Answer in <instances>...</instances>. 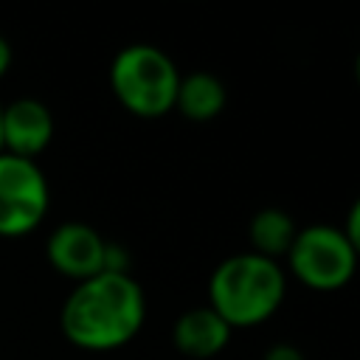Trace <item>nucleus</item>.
Instances as JSON below:
<instances>
[{"label":"nucleus","mask_w":360,"mask_h":360,"mask_svg":"<svg viewBox=\"0 0 360 360\" xmlns=\"http://www.w3.org/2000/svg\"><path fill=\"white\" fill-rule=\"evenodd\" d=\"M51 191L37 160L0 152V236H25L48 214Z\"/></svg>","instance_id":"nucleus-5"},{"label":"nucleus","mask_w":360,"mask_h":360,"mask_svg":"<svg viewBox=\"0 0 360 360\" xmlns=\"http://www.w3.org/2000/svg\"><path fill=\"white\" fill-rule=\"evenodd\" d=\"M146 321V298L129 273H98L79 281L62 304V335L84 352L127 346Z\"/></svg>","instance_id":"nucleus-1"},{"label":"nucleus","mask_w":360,"mask_h":360,"mask_svg":"<svg viewBox=\"0 0 360 360\" xmlns=\"http://www.w3.org/2000/svg\"><path fill=\"white\" fill-rule=\"evenodd\" d=\"M231 340V326L205 304L186 309L172 326V343L180 354L205 360L219 354Z\"/></svg>","instance_id":"nucleus-8"},{"label":"nucleus","mask_w":360,"mask_h":360,"mask_svg":"<svg viewBox=\"0 0 360 360\" xmlns=\"http://www.w3.org/2000/svg\"><path fill=\"white\" fill-rule=\"evenodd\" d=\"M262 360H304V352L292 343H273Z\"/></svg>","instance_id":"nucleus-12"},{"label":"nucleus","mask_w":360,"mask_h":360,"mask_svg":"<svg viewBox=\"0 0 360 360\" xmlns=\"http://www.w3.org/2000/svg\"><path fill=\"white\" fill-rule=\"evenodd\" d=\"M287 262L292 276L312 290H340L352 281L357 270V253L346 239L343 228L329 222H315L298 228Z\"/></svg>","instance_id":"nucleus-4"},{"label":"nucleus","mask_w":360,"mask_h":360,"mask_svg":"<svg viewBox=\"0 0 360 360\" xmlns=\"http://www.w3.org/2000/svg\"><path fill=\"white\" fill-rule=\"evenodd\" d=\"M11 59H14V53H11V45H8V39L0 34V79L8 73V68H11Z\"/></svg>","instance_id":"nucleus-13"},{"label":"nucleus","mask_w":360,"mask_h":360,"mask_svg":"<svg viewBox=\"0 0 360 360\" xmlns=\"http://www.w3.org/2000/svg\"><path fill=\"white\" fill-rule=\"evenodd\" d=\"M343 233H346V239L352 242V248H354V253H357V259H360V197L352 202V208H349V214H346Z\"/></svg>","instance_id":"nucleus-11"},{"label":"nucleus","mask_w":360,"mask_h":360,"mask_svg":"<svg viewBox=\"0 0 360 360\" xmlns=\"http://www.w3.org/2000/svg\"><path fill=\"white\" fill-rule=\"evenodd\" d=\"M45 256L56 273L79 284L104 273L107 239L87 222H62L51 231L45 242Z\"/></svg>","instance_id":"nucleus-6"},{"label":"nucleus","mask_w":360,"mask_h":360,"mask_svg":"<svg viewBox=\"0 0 360 360\" xmlns=\"http://www.w3.org/2000/svg\"><path fill=\"white\" fill-rule=\"evenodd\" d=\"M295 233H298L295 219L284 208H276V205L256 211L253 219H250V225H248V236H250L253 253L267 256L273 262L278 256H287Z\"/></svg>","instance_id":"nucleus-10"},{"label":"nucleus","mask_w":360,"mask_h":360,"mask_svg":"<svg viewBox=\"0 0 360 360\" xmlns=\"http://www.w3.org/2000/svg\"><path fill=\"white\" fill-rule=\"evenodd\" d=\"M287 276L278 262L253 250L222 259L208 278V307L231 326H259L284 301Z\"/></svg>","instance_id":"nucleus-2"},{"label":"nucleus","mask_w":360,"mask_h":360,"mask_svg":"<svg viewBox=\"0 0 360 360\" xmlns=\"http://www.w3.org/2000/svg\"><path fill=\"white\" fill-rule=\"evenodd\" d=\"M180 70L166 51L149 42L124 45L110 62V87L124 110L138 118H160L174 110Z\"/></svg>","instance_id":"nucleus-3"},{"label":"nucleus","mask_w":360,"mask_h":360,"mask_svg":"<svg viewBox=\"0 0 360 360\" xmlns=\"http://www.w3.org/2000/svg\"><path fill=\"white\" fill-rule=\"evenodd\" d=\"M225 84L208 73V70H194V73H186L180 76V84H177V98H174V107L188 118V121H211L222 112L225 107Z\"/></svg>","instance_id":"nucleus-9"},{"label":"nucleus","mask_w":360,"mask_h":360,"mask_svg":"<svg viewBox=\"0 0 360 360\" xmlns=\"http://www.w3.org/2000/svg\"><path fill=\"white\" fill-rule=\"evenodd\" d=\"M51 138L53 115L39 98L22 96L3 107V152L34 160L48 149Z\"/></svg>","instance_id":"nucleus-7"},{"label":"nucleus","mask_w":360,"mask_h":360,"mask_svg":"<svg viewBox=\"0 0 360 360\" xmlns=\"http://www.w3.org/2000/svg\"><path fill=\"white\" fill-rule=\"evenodd\" d=\"M354 79H357V84H360V53H357V59H354Z\"/></svg>","instance_id":"nucleus-14"},{"label":"nucleus","mask_w":360,"mask_h":360,"mask_svg":"<svg viewBox=\"0 0 360 360\" xmlns=\"http://www.w3.org/2000/svg\"><path fill=\"white\" fill-rule=\"evenodd\" d=\"M0 152H3V104H0Z\"/></svg>","instance_id":"nucleus-15"}]
</instances>
